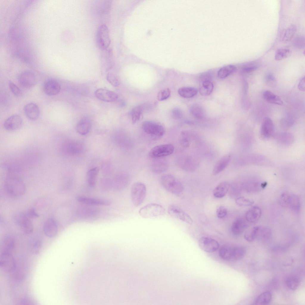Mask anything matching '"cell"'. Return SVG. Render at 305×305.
<instances>
[{
	"label": "cell",
	"mask_w": 305,
	"mask_h": 305,
	"mask_svg": "<svg viewBox=\"0 0 305 305\" xmlns=\"http://www.w3.org/2000/svg\"><path fill=\"white\" fill-rule=\"evenodd\" d=\"M246 252L245 247L239 246H232L231 261H237L242 259Z\"/></svg>",
	"instance_id": "8d00e7d4"
},
{
	"label": "cell",
	"mask_w": 305,
	"mask_h": 305,
	"mask_svg": "<svg viewBox=\"0 0 305 305\" xmlns=\"http://www.w3.org/2000/svg\"><path fill=\"white\" fill-rule=\"evenodd\" d=\"M96 41L98 47L101 50H106L111 43L108 28L105 24L101 25L98 29L96 34Z\"/></svg>",
	"instance_id": "ba28073f"
},
{
	"label": "cell",
	"mask_w": 305,
	"mask_h": 305,
	"mask_svg": "<svg viewBox=\"0 0 305 305\" xmlns=\"http://www.w3.org/2000/svg\"><path fill=\"white\" fill-rule=\"evenodd\" d=\"M230 154L225 155L221 157L216 163L213 170V174L216 175L222 171L227 167L231 159Z\"/></svg>",
	"instance_id": "f1b7e54d"
},
{
	"label": "cell",
	"mask_w": 305,
	"mask_h": 305,
	"mask_svg": "<svg viewBox=\"0 0 305 305\" xmlns=\"http://www.w3.org/2000/svg\"><path fill=\"white\" fill-rule=\"evenodd\" d=\"M168 212L171 216L189 224L192 225L193 220L191 217L181 208L175 205H171L168 208Z\"/></svg>",
	"instance_id": "8fae6325"
},
{
	"label": "cell",
	"mask_w": 305,
	"mask_h": 305,
	"mask_svg": "<svg viewBox=\"0 0 305 305\" xmlns=\"http://www.w3.org/2000/svg\"><path fill=\"white\" fill-rule=\"evenodd\" d=\"M42 244V240L40 237L37 236H33L29 240V249L32 254H38L41 250Z\"/></svg>",
	"instance_id": "f546056e"
},
{
	"label": "cell",
	"mask_w": 305,
	"mask_h": 305,
	"mask_svg": "<svg viewBox=\"0 0 305 305\" xmlns=\"http://www.w3.org/2000/svg\"><path fill=\"white\" fill-rule=\"evenodd\" d=\"M230 187V184L227 182H223L220 183L214 189V196L219 198L224 197L228 192Z\"/></svg>",
	"instance_id": "1f68e13d"
},
{
	"label": "cell",
	"mask_w": 305,
	"mask_h": 305,
	"mask_svg": "<svg viewBox=\"0 0 305 305\" xmlns=\"http://www.w3.org/2000/svg\"><path fill=\"white\" fill-rule=\"evenodd\" d=\"M261 214V210L258 206H254L248 210L246 213L245 218L248 222L253 223L256 222L260 218Z\"/></svg>",
	"instance_id": "4dcf8cb0"
},
{
	"label": "cell",
	"mask_w": 305,
	"mask_h": 305,
	"mask_svg": "<svg viewBox=\"0 0 305 305\" xmlns=\"http://www.w3.org/2000/svg\"><path fill=\"white\" fill-rule=\"evenodd\" d=\"M180 143L184 147H188L190 144V138L189 133L186 131L181 132L180 137Z\"/></svg>",
	"instance_id": "7dc6e473"
},
{
	"label": "cell",
	"mask_w": 305,
	"mask_h": 305,
	"mask_svg": "<svg viewBox=\"0 0 305 305\" xmlns=\"http://www.w3.org/2000/svg\"><path fill=\"white\" fill-rule=\"evenodd\" d=\"M257 69V67L254 66H245L242 68V71L244 73H248L253 71Z\"/></svg>",
	"instance_id": "91938a15"
},
{
	"label": "cell",
	"mask_w": 305,
	"mask_h": 305,
	"mask_svg": "<svg viewBox=\"0 0 305 305\" xmlns=\"http://www.w3.org/2000/svg\"><path fill=\"white\" fill-rule=\"evenodd\" d=\"M232 246H224L220 249L219 254L220 256L225 261H231Z\"/></svg>",
	"instance_id": "7bdbcfd3"
},
{
	"label": "cell",
	"mask_w": 305,
	"mask_h": 305,
	"mask_svg": "<svg viewBox=\"0 0 305 305\" xmlns=\"http://www.w3.org/2000/svg\"><path fill=\"white\" fill-rule=\"evenodd\" d=\"M285 283L288 288L292 290H295L298 288L300 283V280L297 276L290 275L287 278Z\"/></svg>",
	"instance_id": "ab89813d"
},
{
	"label": "cell",
	"mask_w": 305,
	"mask_h": 305,
	"mask_svg": "<svg viewBox=\"0 0 305 305\" xmlns=\"http://www.w3.org/2000/svg\"><path fill=\"white\" fill-rule=\"evenodd\" d=\"M43 230L46 236L49 237L55 236L58 231L57 224L55 220L52 218L46 220L43 224Z\"/></svg>",
	"instance_id": "ffe728a7"
},
{
	"label": "cell",
	"mask_w": 305,
	"mask_h": 305,
	"mask_svg": "<svg viewBox=\"0 0 305 305\" xmlns=\"http://www.w3.org/2000/svg\"><path fill=\"white\" fill-rule=\"evenodd\" d=\"M244 238L246 240L249 242H252L255 239V231L254 227L245 233Z\"/></svg>",
	"instance_id": "db71d44e"
},
{
	"label": "cell",
	"mask_w": 305,
	"mask_h": 305,
	"mask_svg": "<svg viewBox=\"0 0 305 305\" xmlns=\"http://www.w3.org/2000/svg\"><path fill=\"white\" fill-rule=\"evenodd\" d=\"M174 149V147L171 144L159 145L154 147L150 150L149 155L150 157L155 158H162L172 154Z\"/></svg>",
	"instance_id": "9c48e42d"
},
{
	"label": "cell",
	"mask_w": 305,
	"mask_h": 305,
	"mask_svg": "<svg viewBox=\"0 0 305 305\" xmlns=\"http://www.w3.org/2000/svg\"><path fill=\"white\" fill-rule=\"evenodd\" d=\"M256 239L266 240L269 239L271 236V229L267 226H259L254 227Z\"/></svg>",
	"instance_id": "83f0119b"
},
{
	"label": "cell",
	"mask_w": 305,
	"mask_h": 305,
	"mask_svg": "<svg viewBox=\"0 0 305 305\" xmlns=\"http://www.w3.org/2000/svg\"><path fill=\"white\" fill-rule=\"evenodd\" d=\"M13 218L15 223L20 227L24 234H28L32 232V223L26 214L20 212H16L14 214Z\"/></svg>",
	"instance_id": "8992f818"
},
{
	"label": "cell",
	"mask_w": 305,
	"mask_h": 305,
	"mask_svg": "<svg viewBox=\"0 0 305 305\" xmlns=\"http://www.w3.org/2000/svg\"><path fill=\"white\" fill-rule=\"evenodd\" d=\"M305 77H304L300 80L298 84V87L299 89L302 91H304L305 88Z\"/></svg>",
	"instance_id": "94428289"
},
{
	"label": "cell",
	"mask_w": 305,
	"mask_h": 305,
	"mask_svg": "<svg viewBox=\"0 0 305 305\" xmlns=\"http://www.w3.org/2000/svg\"><path fill=\"white\" fill-rule=\"evenodd\" d=\"M4 186L7 193L13 197L21 196L26 191V186L24 181L15 175L11 174L7 177L5 180Z\"/></svg>",
	"instance_id": "6da1fadb"
},
{
	"label": "cell",
	"mask_w": 305,
	"mask_h": 305,
	"mask_svg": "<svg viewBox=\"0 0 305 305\" xmlns=\"http://www.w3.org/2000/svg\"><path fill=\"white\" fill-rule=\"evenodd\" d=\"M247 159L249 164L267 166L272 164L271 161L268 159L260 155H250L247 157Z\"/></svg>",
	"instance_id": "d4e9b609"
},
{
	"label": "cell",
	"mask_w": 305,
	"mask_h": 305,
	"mask_svg": "<svg viewBox=\"0 0 305 305\" xmlns=\"http://www.w3.org/2000/svg\"><path fill=\"white\" fill-rule=\"evenodd\" d=\"M272 294L269 291L264 292L259 295L253 302V304L265 305L269 304L272 299Z\"/></svg>",
	"instance_id": "d6a6232c"
},
{
	"label": "cell",
	"mask_w": 305,
	"mask_h": 305,
	"mask_svg": "<svg viewBox=\"0 0 305 305\" xmlns=\"http://www.w3.org/2000/svg\"><path fill=\"white\" fill-rule=\"evenodd\" d=\"M161 183L163 188L169 192L177 196H180L183 191L182 183L174 176L170 174L162 175Z\"/></svg>",
	"instance_id": "7a4b0ae2"
},
{
	"label": "cell",
	"mask_w": 305,
	"mask_h": 305,
	"mask_svg": "<svg viewBox=\"0 0 305 305\" xmlns=\"http://www.w3.org/2000/svg\"><path fill=\"white\" fill-rule=\"evenodd\" d=\"M129 178L126 175L119 177L115 181L114 188L117 190H121L125 188L129 183Z\"/></svg>",
	"instance_id": "60d3db41"
},
{
	"label": "cell",
	"mask_w": 305,
	"mask_h": 305,
	"mask_svg": "<svg viewBox=\"0 0 305 305\" xmlns=\"http://www.w3.org/2000/svg\"><path fill=\"white\" fill-rule=\"evenodd\" d=\"M143 110V107L141 106L136 107L132 109L131 115L133 124L136 123L142 117Z\"/></svg>",
	"instance_id": "f6af8a7d"
},
{
	"label": "cell",
	"mask_w": 305,
	"mask_h": 305,
	"mask_svg": "<svg viewBox=\"0 0 305 305\" xmlns=\"http://www.w3.org/2000/svg\"><path fill=\"white\" fill-rule=\"evenodd\" d=\"M198 244L201 249L208 253L216 251L219 247V244L217 241L208 237H201L199 240Z\"/></svg>",
	"instance_id": "5bb4252c"
},
{
	"label": "cell",
	"mask_w": 305,
	"mask_h": 305,
	"mask_svg": "<svg viewBox=\"0 0 305 305\" xmlns=\"http://www.w3.org/2000/svg\"><path fill=\"white\" fill-rule=\"evenodd\" d=\"M146 192V186L143 183L137 182L133 184L131 189V196L134 206H139L143 202Z\"/></svg>",
	"instance_id": "5b68a950"
},
{
	"label": "cell",
	"mask_w": 305,
	"mask_h": 305,
	"mask_svg": "<svg viewBox=\"0 0 305 305\" xmlns=\"http://www.w3.org/2000/svg\"><path fill=\"white\" fill-rule=\"evenodd\" d=\"M77 200L81 203L88 205L108 206L111 204L108 200L80 196L77 197Z\"/></svg>",
	"instance_id": "44dd1931"
},
{
	"label": "cell",
	"mask_w": 305,
	"mask_h": 305,
	"mask_svg": "<svg viewBox=\"0 0 305 305\" xmlns=\"http://www.w3.org/2000/svg\"><path fill=\"white\" fill-rule=\"evenodd\" d=\"M197 90L196 88L191 87H183L179 88L178 92L179 95L185 98L193 97L197 94Z\"/></svg>",
	"instance_id": "f35d334b"
},
{
	"label": "cell",
	"mask_w": 305,
	"mask_h": 305,
	"mask_svg": "<svg viewBox=\"0 0 305 305\" xmlns=\"http://www.w3.org/2000/svg\"><path fill=\"white\" fill-rule=\"evenodd\" d=\"M99 171V168L95 167L91 169L88 171L87 174V181L90 186L94 187L95 185Z\"/></svg>",
	"instance_id": "b9f144b4"
},
{
	"label": "cell",
	"mask_w": 305,
	"mask_h": 305,
	"mask_svg": "<svg viewBox=\"0 0 305 305\" xmlns=\"http://www.w3.org/2000/svg\"><path fill=\"white\" fill-rule=\"evenodd\" d=\"M276 141L279 144L288 146L292 144L294 141L293 135L289 132H280L276 133L274 136Z\"/></svg>",
	"instance_id": "d6986e66"
},
{
	"label": "cell",
	"mask_w": 305,
	"mask_h": 305,
	"mask_svg": "<svg viewBox=\"0 0 305 305\" xmlns=\"http://www.w3.org/2000/svg\"><path fill=\"white\" fill-rule=\"evenodd\" d=\"M247 225L245 220L242 218H237L233 222L231 226L232 234L236 236H239L243 232Z\"/></svg>",
	"instance_id": "484cf974"
},
{
	"label": "cell",
	"mask_w": 305,
	"mask_h": 305,
	"mask_svg": "<svg viewBox=\"0 0 305 305\" xmlns=\"http://www.w3.org/2000/svg\"><path fill=\"white\" fill-rule=\"evenodd\" d=\"M291 53L290 50L287 49L280 48L276 51L275 59L276 60H280L289 57Z\"/></svg>",
	"instance_id": "bcb514c9"
},
{
	"label": "cell",
	"mask_w": 305,
	"mask_h": 305,
	"mask_svg": "<svg viewBox=\"0 0 305 305\" xmlns=\"http://www.w3.org/2000/svg\"><path fill=\"white\" fill-rule=\"evenodd\" d=\"M23 120L21 117L18 115H12L4 121V127L8 131H15L18 130L21 127Z\"/></svg>",
	"instance_id": "2e32d148"
},
{
	"label": "cell",
	"mask_w": 305,
	"mask_h": 305,
	"mask_svg": "<svg viewBox=\"0 0 305 305\" xmlns=\"http://www.w3.org/2000/svg\"><path fill=\"white\" fill-rule=\"evenodd\" d=\"M201 82L199 88L200 94L203 96L209 95L212 92L213 89L214 85L213 83L209 80H205Z\"/></svg>",
	"instance_id": "e575fe53"
},
{
	"label": "cell",
	"mask_w": 305,
	"mask_h": 305,
	"mask_svg": "<svg viewBox=\"0 0 305 305\" xmlns=\"http://www.w3.org/2000/svg\"><path fill=\"white\" fill-rule=\"evenodd\" d=\"M142 128L144 132L154 140L161 137L165 134V129L161 124L152 121H146L143 122Z\"/></svg>",
	"instance_id": "3957f363"
},
{
	"label": "cell",
	"mask_w": 305,
	"mask_h": 305,
	"mask_svg": "<svg viewBox=\"0 0 305 305\" xmlns=\"http://www.w3.org/2000/svg\"><path fill=\"white\" fill-rule=\"evenodd\" d=\"M165 212V208L161 205L150 203L141 208L139 211V214L143 218H149L163 215Z\"/></svg>",
	"instance_id": "277c9868"
},
{
	"label": "cell",
	"mask_w": 305,
	"mask_h": 305,
	"mask_svg": "<svg viewBox=\"0 0 305 305\" xmlns=\"http://www.w3.org/2000/svg\"><path fill=\"white\" fill-rule=\"evenodd\" d=\"M155 158L152 162L151 165L152 171L155 173L159 174L166 171L169 167L167 161L162 158Z\"/></svg>",
	"instance_id": "7402d4cb"
},
{
	"label": "cell",
	"mask_w": 305,
	"mask_h": 305,
	"mask_svg": "<svg viewBox=\"0 0 305 305\" xmlns=\"http://www.w3.org/2000/svg\"><path fill=\"white\" fill-rule=\"evenodd\" d=\"M237 70V68L234 65H228L220 69L218 72L217 75L220 78H224L236 72Z\"/></svg>",
	"instance_id": "d590c367"
},
{
	"label": "cell",
	"mask_w": 305,
	"mask_h": 305,
	"mask_svg": "<svg viewBox=\"0 0 305 305\" xmlns=\"http://www.w3.org/2000/svg\"><path fill=\"white\" fill-rule=\"evenodd\" d=\"M15 260L12 254L1 253L0 256V267L2 270L6 272L9 273L15 268Z\"/></svg>",
	"instance_id": "7c38bea8"
},
{
	"label": "cell",
	"mask_w": 305,
	"mask_h": 305,
	"mask_svg": "<svg viewBox=\"0 0 305 305\" xmlns=\"http://www.w3.org/2000/svg\"><path fill=\"white\" fill-rule=\"evenodd\" d=\"M263 97L264 99L270 103L279 105H282L283 104V101L281 98L270 91H264L263 94Z\"/></svg>",
	"instance_id": "74e56055"
},
{
	"label": "cell",
	"mask_w": 305,
	"mask_h": 305,
	"mask_svg": "<svg viewBox=\"0 0 305 305\" xmlns=\"http://www.w3.org/2000/svg\"><path fill=\"white\" fill-rule=\"evenodd\" d=\"M83 146L80 142L68 141L64 142L61 147V150L63 154L68 155H75L81 153Z\"/></svg>",
	"instance_id": "30bf717a"
},
{
	"label": "cell",
	"mask_w": 305,
	"mask_h": 305,
	"mask_svg": "<svg viewBox=\"0 0 305 305\" xmlns=\"http://www.w3.org/2000/svg\"><path fill=\"white\" fill-rule=\"evenodd\" d=\"M190 111L195 117L200 119H203L205 114L203 109L199 105L194 104L190 108Z\"/></svg>",
	"instance_id": "ee69618b"
},
{
	"label": "cell",
	"mask_w": 305,
	"mask_h": 305,
	"mask_svg": "<svg viewBox=\"0 0 305 305\" xmlns=\"http://www.w3.org/2000/svg\"><path fill=\"white\" fill-rule=\"evenodd\" d=\"M172 115L173 117L175 119H180L183 116L182 111L178 108H174L172 111Z\"/></svg>",
	"instance_id": "6f0895ef"
},
{
	"label": "cell",
	"mask_w": 305,
	"mask_h": 305,
	"mask_svg": "<svg viewBox=\"0 0 305 305\" xmlns=\"http://www.w3.org/2000/svg\"><path fill=\"white\" fill-rule=\"evenodd\" d=\"M296 30V26L294 25H291L284 30L281 33L280 36L281 41L284 43H286L290 41L295 35Z\"/></svg>",
	"instance_id": "836d02e7"
},
{
	"label": "cell",
	"mask_w": 305,
	"mask_h": 305,
	"mask_svg": "<svg viewBox=\"0 0 305 305\" xmlns=\"http://www.w3.org/2000/svg\"><path fill=\"white\" fill-rule=\"evenodd\" d=\"M280 199V204L282 206L289 208L295 212H298L299 210L300 207V199L296 194L284 192L281 194Z\"/></svg>",
	"instance_id": "52a82bcc"
},
{
	"label": "cell",
	"mask_w": 305,
	"mask_h": 305,
	"mask_svg": "<svg viewBox=\"0 0 305 305\" xmlns=\"http://www.w3.org/2000/svg\"><path fill=\"white\" fill-rule=\"evenodd\" d=\"M106 78L108 81L113 86L117 87L119 85V80L113 74H108L107 75Z\"/></svg>",
	"instance_id": "9f6ffc18"
},
{
	"label": "cell",
	"mask_w": 305,
	"mask_h": 305,
	"mask_svg": "<svg viewBox=\"0 0 305 305\" xmlns=\"http://www.w3.org/2000/svg\"><path fill=\"white\" fill-rule=\"evenodd\" d=\"M15 245V238L11 235L7 236L3 239L0 245L1 253L12 254Z\"/></svg>",
	"instance_id": "603a6c76"
},
{
	"label": "cell",
	"mask_w": 305,
	"mask_h": 305,
	"mask_svg": "<svg viewBox=\"0 0 305 305\" xmlns=\"http://www.w3.org/2000/svg\"><path fill=\"white\" fill-rule=\"evenodd\" d=\"M24 113L27 117L31 120H36L40 115L39 108L36 104L31 102L26 105L24 108Z\"/></svg>",
	"instance_id": "cb8c5ba5"
},
{
	"label": "cell",
	"mask_w": 305,
	"mask_h": 305,
	"mask_svg": "<svg viewBox=\"0 0 305 305\" xmlns=\"http://www.w3.org/2000/svg\"><path fill=\"white\" fill-rule=\"evenodd\" d=\"M274 126L272 120L268 117L264 118L261 125V137L265 140L269 139L274 136Z\"/></svg>",
	"instance_id": "4fadbf2b"
},
{
	"label": "cell",
	"mask_w": 305,
	"mask_h": 305,
	"mask_svg": "<svg viewBox=\"0 0 305 305\" xmlns=\"http://www.w3.org/2000/svg\"><path fill=\"white\" fill-rule=\"evenodd\" d=\"M95 94L98 99L106 102H113L118 98V96L115 93L103 88H100L97 90Z\"/></svg>",
	"instance_id": "ac0fdd59"
},
{
	"label": "cell",
	"mask_w": 305,
	"mask_h": 305,
	"mask_svg": "<svg viewBox=\"0 0 305 305\" xmlns=\"http://www.w3.org/2000/svg\"><path fill=\"white\" fill-rule=\"evenodd\" d=\"M171 90L169 88H166L161 90L158 93L157 99L159 101H162L167 99L170 96Z\"/></svg>",
	"instance_id": "f907efd6"
},
{
	"label": "cell",
	"mask_w": 305,
	"mask_h": 305,
	"mask_svg": "<svg viewBox=\"0 0 305 305\" xmlns=\"http://www.w3.org/2000/svg\"><path fill=\"white\" fill-rule=\"evenodd\" d=\"M43 90L45 93L49 96L58 94L60 91L61 87L56 80L50 79L46 80L43 85Z\"/></svg>",
	"instance_id": "e0dca14e"
},
{
	"label": "cell",
	"mask_w": 305,
	"mask_h": 305,
	"mask_svg": "<svg viewBox=\"0 0 305 305\" xmlns=\"http://www.w3.org/2000/svg\"><path fill=\"white\" fill-rule=\"evenodd\" d=\"M8 85L11 91L14 95L17 97L21 95L22 93L21 90L13 82L9 81Z\"/></svg>",
	"instance_id": "f5cc1de1"
},
{
	"label": "cell",
	"mask_w": 305,
	"mask_h": 305,
	"mask_svg": "<svg viewBox=\"0 0 305 305\" xmlns=\"http://www.w3.org/2000/svg\"><path fill=\"white\" fill-rule=\"evenodd\" d=\"M29 218H36L38 217L39 215L36 212L35 209L32 208L29 209L26 214Z\"/></svg>",
	"instance_id": "680465c9"
},
{
	"label": "cell",
	"mask_w": 305,
	"mask_h": 305,
	"mask_svg": "<svg viewBox=\"0 0 305 305\" xmlns=\"http://www.w3.org/2000/svg\"><path fill=\"white\" fill-rule=\"evenodd\" d=\"M91 127L90 119L88 117L83 118L77 123L76 126V130L79 134L84 135L90 131Z\"/></svg>",
	"instance_id": "4316f807"
},
{
	"label": "cell",
	"mask_w": 305,
	"mask_h": 305,
	"mask_svg": "<svg viewBox=\"0 0 305 305\" xmlns=\"http://www.w3.org/2000/svg\"><path fill=\"white\" fill-rule=\"evenodd\" d=\"M18 81L20 85L24 87L31 88L35 84V76L34 74L31 71H24L19 74Z\"/></svg>",
	"instance_id": "9a60e30c"
},
{
	"label": "cell",
	"mask_w": 305,
	"mask_h": 305,
	"mask_svg": "<svg viewBox=\"0 0 305 305\" xmlns=\"http://www.w3.org/2000/svg\"><path fill=\"white\" fill-rule=\"evenodd\" d=\"M80 215L84 217H90L94 216L97 213V211L92 208H81L79 211Z\"/></svg>",
	"instance_id": "c3c4849f"
},
{
	"label": "cell",
	"mask_w": 305,
	"mask_h": 305,
	"mask_svg": "<svg viewBox=\"0 0 305 305\" xmlns=\"http://www.w3.org/2000/svg\"><path fill=\"white\" fill-rule=\"evenodd\" d=\"M227 210L224 206H220L217 209L216 214L219 218L221 219L224 218L227 215Z\"/></svg>",
	"instance_id": "11a10c76"
},
{
	"label": "cell",
	"mask_w": 305,
	"mask_h": 305,
	"mask_svg": "<svg viewBox=\"0 0 305 305\" xmlns=\"http://www.w3.org/2000/svg\"><path fill=\"white\" fill-rule=\"evenodd\" d=\"M293 44L296 48L303 49L305 47V37L303 35L296 37L293 40Z\"/></svg>",
	"instance_id": "681fc988"
},
{
	"label": "cell",
	"mask_w": 305,
	"mask_h": 305,
	"mask_svg": "<svg viewBox=\"0 0 305 305\" xmlns=\"http://www.w3.org/2000/svg\"><path fill=\"white\" fill-rule=\"evenodd\" d=\"M235 203L237 205L241 206H250L253 203V201L242 197L237 198Z\"/></svg>",
	"instance_id": "816d5d0a"
},
{
	"label": "cell",
	"mask_w": 305,
	"mask_h": 305,
	"mask_svg": "<svg viewBox=\"0 0 305 305\" xmlns=\"http://www.w3.org/2000/svg\"><path fill=\"white\" fill-rule=\"evenodd\" d=\"M266 80L267 81H273L275 80V78L273 74L269 73L267 74L265 77Z\"/></svg>",
	"instance_id": "6125c7cd"
}]
</instances>
